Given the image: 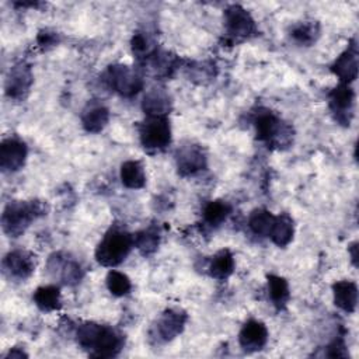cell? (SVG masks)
Masks as SVG:
<instances>
[{"instance_id": "obj_1", "label": "cell", "mask_w": 359, "mask_h": 359, "mask_svg": "<svg viewBox=\"0 0 359 359\" xmlns=\"http://www.w3.org/2000/svg\"><path fill=\"white\" fill-rule=\"evenodd\" d=\"M77 344L94 358H114L123 346V337L116 330L97 323H83L77 327Z\"/></svg>"}, {"instance_id": "obj_2", "label": "cell", "mask_w": 359, "mask_h": 359, "mask_svg": "<svg viewBox=\"0 0 359 359\" xmlns=\"http://www.w3.org/2000/svg\"><path fill=\"white\" fill-rule=\"evenodd\" d=\"M48 206L42 201L8 202L1 215V227L8 237L21 236L32 220L46 215Z\"/></svg>"}, {"instance_id": "obj_3", "label": "cell", "mask_w": 359, "mask_h": 359, "mask_svg": "<svg viewBox=\"0 0 359 359\" xmlns=\"http://www.w3.org/2000/svg\"><path fill=\"white\" fill-rule=\"evenodd\" d=\"M133 247L132 234L119 229H111L97 245L95 259L102 266H116L129 255Z\"/></svg>"}, {"instance_id": "obj_4", "label": "cell", "mask_w": 359, "mask_h": 359, "mask_svg": "<svg viewBox=\"0 0 359 359\" xmlns=\"http://www.w3.org/2000/svg\"><path fill=\"white\" fill-rule=\"evenodd\" d=\"M257 137L275 149L287 147L293 140V129L271 111L258 112L255 118Z\"/></svg>"}, {"instance_id": "obj_5", "label": "cell", "mask_w": 359, "mask_h": 359, "mask_svg": "<svg viewBox=\"0 0 359 359\" xmlns=\"http://www.w3.org/2000/svg\"><path fill=\"white\" fill-rule=\"evenodd\" d=\"M140 143L149 151H161L171 143V126L167 116H147L139 129Z\"/></svg>"}, {"instance_id": "obj_6", "label": "cell", "mask_w": 359, "mask_h": 359, "mask_svg": "<svg viewBox=\"0 0 359 359\" xmlns=\"http://www.w3.org/2000/svg\"><path fill=\"white\" fill-rule=\"evenodd\" d=\"M107 84L123 97H133L143 88V77L126 65H112L105 73Z\"/></svg>"}, {"instance_id": "obj_7", "label": "cell", "mask_w": 359, "mask_h": 359, "mask_svg": "<svg viewBox=\"0 0 359 359\" xmlns=\"http://www.w3.org/2000/svg\"><path fill=\"white\" fill-rule=\"evenodd\" d=\"M185 323H187L185 311L180 309H167L153 323V325L150 327L149 335L157 344L168 342L182 332Z\"/></svg>"}, {"instance_id": "obj_8", "label": "cell", "mask_w": 359, "mask_h": 359, "mask_svg": "<svg viewBox=\"0 0 359 359\" xmlns=\"http://www.w3.org/2000/svg\"><path fill=\"white\" fill-rule=\"evenodd\" d=\"M227 34L233 38H248L255 34L257 27L251 14L238 4H231L224 11Z\"/></svg>"}, {"instance_id": "obj_9", "label": "cell", "mask_w": 359, "mask_h": 359, "mask_svg": "<svg viewBox=\"0 0 359 359\" xmlns=\"http://www.w3.org/2000/svg\"><path fill=\"white\" fill-rule=\"evenodd\" d=\"M355 93L349 84L341 83L330 93V109L337 122L349 125L353 115Z\"/></svg>"}, {"instance_id": "obj_10", "label": "cell", "mask_w": 359, "mask_h": 359, "mask_svg": "<svg viewBox=\"0 0 359 359\" xmlns=\"http://www.w3.org/2000/svg\"><path fill=\"white\" fill-rule=\"evenodd\" d=\"M178 172L182 177L194 175L206 168V154L202 146L195 143L182 144L175 153Z\"/></svg>"}, {"instance_id": "obj_11", "label": "cell", "mask_w": 359, "mask_h": 359, "mask_svg": "<svg viewBox=\"0 0 359 359\" xmlns=\"http://www.w3.org/2000/svg\"><path fill=\"white\" fill-rule=\"evenodd\" d=\"M28 154L27 144L18 137H7L0 144V168L13 172L22 168Z\"/></svg>"}, {"instance_id": "obj_12", "label": "cell", "mask_w": 359, "mask_h": 359, "mask_svg": "<svg viewBox=\"0 0 359 359\" xmlns=\"http://www.w3.org/2000/svg\"><path fill=\"white\" fill-rule=\"evenodd\" d=\"M48 269L52 275L59 276L65 285H76L83 278V269L77 261L69 258L62 252H56L49 257Z\"/></svg>"}, {"instance_id": "obj_13", "label": "cell", "mask_w": 359, "mask_h": 359, "mask_svg": "<svg viewBox=\"0 0 359 359\" xmlns=\"http://www.w3.org/2000/svg\"><path fill=\"white\" fill-rule=\"evenodd\" d=\"M3 269L10 278L24 280L35 271V259L28 251L14 250L3 258Z\"/></svg>"}, {"instance_id": "obj_14", "label": "cell", "mask_w": 359, "mask_h": 359, "mask_svg": "<svg viewBox=\"0 0 359 359\" xmlns=\"http://www.w3.org/2000/svg\"><path fill=\"white\" fill-rule=\"evenodd\" d=\"M32 84L31 67L25 63H17L10 69L6 80V93L13 100H22Z\"/></svg>"}, {"instance_id": "obj_15", "label": "cell", "mask_w": 359, "mask_h": 359, "mask_svg": "<svg viewBox=\"0 0 359 359\" xmlns=\"http://www.w3.org/2000/svg\"><path fill=\"white\" fill-rule=\"evenodd\" d=\"M268 342L266 325L258 320H248L240 330L238 344L245 352L261 351Z\"/></svg>"}, {"instance_id": "obj_16", "label": "cell", "mask_w": 359, "mask_h": 359, "mask_svg": "<svg viewBox=\"0 0 359 359\" xmlns=\"http://www.w3.org/2000/svg\"><path fill=\"white\" fill-rule=\"evenodd\" d=\"M331 70L337 77H339L341 83L349 84L358 76V50L356 45L352 42L334 62Z\"/></svg>"}, {"instance_id": "obj_17", "label": "cell", "mask_w": 359, "mask_h": 359, "mask_svg": "<svg viewBox=\"0 0 359 359\" xmlns=\"http://www.w3.org/2000/svg\"><path fill=\"white\" fill-rule=\"evenodd\" d=\"M109 121V111L101 102H88L81 114V125L90 133L101 132Z\"/></svg>"}, {"instance_id": "obj_18", "label": "cell", "mask_w": 359, "mask_h": 359, "mask_svg": "<svg viewBox=\"0 0 359 359\" xmlns=\"http://www.w3.org/2000/svg\"><path fill=\"white\" fill-rule=\"evenodd\" d=\"M142 108L147 116H167L171 111V98L164 88H151L143 97Z\"/></svg>"}, {"instance_id": "obj_19", "label": "cell", "mask_w": 359, "mask_h": 359, "mask_svg": "<svg viewBox=\"0 0 359 359\" xmlns=\"http://www.w3.org/2000/svg\"><path fill=\"white\" fill-rule=\"evenodd\" d=\"M334 303L345 313H353L358 306V286L352 280H339L332 285Z\"/></svg>"}, {"instance_id": "obj_20", "label": "cell", "mask_w": 359, "mask_h": 359, "mask_svg": "<svg viewBox=\"0 0 359 359\" xmlns=\"http://www.w3.org/2000/svg\"><path fill=\"white\" fill-rule=\"evenodd\" d=\"M294 234L293 219L287 213H280L275 216V222L269 234L272 243L278 247H286Z\"/></svg>"}, {"instance_id": "obj_21", "label": "cell", "mask_w": 359, "mask_h": 359, "mask_svg": "<svg viewBox=\"0 0 359 359\" xmlns=\"http://www.w3.org/2000/svg\"><path fill=\"white\" fill-rule=\"evenodd\" d=\"M234 266H236V262H234L233 254L230 252V250L224 248L217 251L212 257V261L209 264V273L212 278L217 280H224L233 273Z\"/></svg>"}, {"instance_id": "obj_22", "label": "cell", "mask_w": 359, "mask_h": 359, "mask_svg": "<svg viewBox=\"0 0 359 359\" xmlns=\"http://www.w3.org/2000/svg\"><path fill=\"white\" fill-rule=\"evenodd\" d=\"M121 181L126 188L140 189L146 184L143 165L136 160H128L121 165Z\"/></svg>"}, {"instance_id": "obj_23", "label": "cell", "mask_w": 359, "mask_h": 359, "mask_svg": "<svg viewBox=\"0 0 359 359\" xmlns=\"http://www.w3.org/2000/svg\"><path fill=\"white\" fill-rule=\"evenodd\" d=\"M34 303L42 311H55L60 307V290L55 285L39 286L34 292Z\"/></svg>"}, {"instance_id": "obj_24", "label": "cell", "mask_w": 359, "mask_h": 359, "mask_svg": "<svg viewBox=\"0 0 359 359\" xmlns=\"http://www.w3.org/2000/svg\"><path fill=\"white\" fill-rule=\"evenodd\" d=\"M268 292L272 303L278 309H283L290 299L287 280L278 275H268Z\"/></svg>"}, {"instance_id": "obj_25", "label": "cell", "mask_w": 359, "mask_h": 359, "mask_svg": "<svg viewBox=\"0 0 359 359\" xmlns=\"http://www.w3.org/2000/svg\"><path fill=\"white\" fill-rule=\"evenodd\" d=\"M275 216L266 209H255L248 219V226L251 231L261 237H269Z\"/></svg>"}, {"instance_id": "obj_26", "label": "cell", "mask_w": 359, "mask_h": 359, "mask_svg": "<svg viewBox=\"0 0 359 359\" xmlns=\"http://www.w3.org/2000/svg\"><path fill=\"white\" fill-rule=\"evenodd\" d=\"M231 206L224 201H212L203 209V220L209 226H219L230 215Z\"/></svg>"}, {"instance_id": "obj_27", "label": "cell", "mask_w": 359, "mask_h": 359, "mask_svg": "<svg viewBox=\"0 0 359 359\" xmlns=\"http://www.w3.org/2000/svg\"><path fill=\"white\" fill-rule=\"evenodd\" d=\"M130 46L133 55H136L139 59H149L157 50L154 41L144 31H137L133 34L130 39Z\"/></svg>"}, {"instance_id": "obj_28", "label": "cell", "mask_w": 359, "mask_h": 359, "mask_svg": "<svg viewBox=\"0 0 359 359\" xmlns=\"http://www.w3.org/2000/svg\"><path fill=\"white\" fill-rule=\"evenodd\" d=\"M150 66L158 76H170L178 66V59L168 52L156 50L150 57Z\"/></svg>"}, {"instance_id": "obj_29", "label": "cell", "mask_w": 359, "mask_h": 359, "mask_svg": "<svg viewBox=\"0 0 359 359\" xmlns=\"http://www.w3.org/2000/svg\"><path fill=\"white\" fill-rule=\"evenodd\" d=\"M290 35L296 42L302 45H311L313 42H316V39L320 35V27L317 22H313V21L299 22L292 28Z\"/></svg>"}, {"instance_id": "obj_30", "label": "cell", "mask_w": 359, "mask_h": 359, "mask_svg": "<svg viewBox=\"0 0 359 359\" xmlns=\"http://www.w3.org/2000/svg\"><path fill=\"white\" fill-rule=\"evenodd\" d=\"M133 243L143 255H150L157 250L160 237L154 229H144L133 236Z\"/></svg>"}, {"instance_id": "obj_31", "label": "cell", "mask_w": 359, "mask_h": 359, "mask_svg": "<svg viewBox=\"0 0 359 359\" xmlns=\"http://www.w3.org/2000/svg\"><path fill=\"white\" fill-rule=\"evenodd\" d=\"M107 287L114 296L121 297L130 292L132 283H130V279L128 278V275L112 269L107 275Z\"/></svg>"}, {"instance_id": "obj_32", "label": "cell", "mask_w": 359, "mask_h": 359, "mask_svg": "<svg viewBox=\"0 0 359 359\" xmlns=\"http://www.w3.org/2000/svg\"><path fill=\"white\" fill-rule=\"evenodd\" d=\"M57 35L55 34V32H48V31H42V32H39V35H38V43L41 45V46H52V45H55L56 42H57V38H56Z\"/></svg>"}, {"instance_id": "obj_33", "label": "cell", "mask_w": 359, "mask_h": 359, "mask_svg": "<svg viewBox=\"0 0 359 359\" xmlns=\"http://www.w3.org/2000/svg\"><path fill=\"white\" fill-rule=\"evenodd\" d=\"M349 254H351L352 264L356 266V265H358V243H353V244L349 247Z\"/></svg>"}, {"instance_id": "obj_34", "label": "cell", "mask_w": 359, "mask_h": 359, "mask_svg": "<svg viewBox=\"0 0 359 359\" xmlns=\"http://www.w3.org/2000/svg\"><path fill=\"white\" fill-rule=\"evenodd\" d=\"M6 356L7 358H27L28 355L24 351H18V348H13L8 351V353Z\"/></svg>"}]
</instances>
